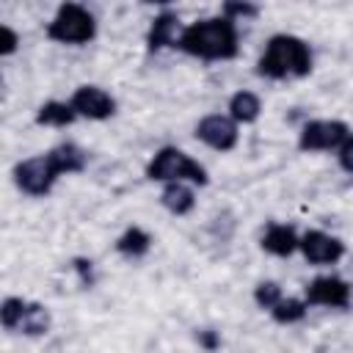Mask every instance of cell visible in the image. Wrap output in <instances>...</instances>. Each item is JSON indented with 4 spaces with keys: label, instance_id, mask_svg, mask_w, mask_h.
<instances>
[{
    "label": "cell",
    "instance_id": "cell-8",
    "mask_svg": "<svg viewBox=\"0 0 353 353\" xmlns=\"http://www.w3.org/2000/svg\"><path fill=\"white\" fill-rule=\"evenodd\" d=\"M237 135H240L237 124L229 116H221V113H210L196 124V138L201 143H207L210 149H215V152L234 149L237 146Z\"/></svg>",
    "mask_w": 353,
    "mask_h": 353
},
{
    "label": "cell",
    "instance_id": "cell-16",
    "mask_svg": "<svg viewBox=\"0 0 353 353\" xmlns=\"http://www.w3.org/2000/svg\"><path fill=\"white\" fill-rule=\"evenodd\" d=\"M149 248H152V237H149L141 226H130V229L116 240V251L124 254V256H132V259L143 256Z\"/></svg>",
    "mask_w": 353,
    "mask_h": 353
},
{
    "label": "cell",
    "instance_id": "cell-19",
    "mask_svg": "<svg viewBox=\"0 0 353 353\" xmlns=\"http://www.w3.org/2000/svg\"><path fill=\"white\" fill-rule=\"evenodd\" d=\"M25 312H28V301L11 295V298H6L3 306H0V320H3V325H6L8 331H17L19 323H22V317H25Z\"/></svg>",
    "mask_w": 353,
    "mask_h": 353
},
{
    "label": "cell",
    "instance_id": "cell-1",
    "mask_svg": "<svg viewBox=\"0 0 353 353\" xmlns=\"http://www.w3.org/2000/svg\"><path fill=\"white\" fill-rule=\"evenodd\" d=\"M179 50L204 61H229L240 52L237 25L229 17H210L188 25L179 36Z\"/></svg>",
    "mask_w": 353,
    "mask_h": 353
},
{
    "label": "cell",
    "instance_id": "cell-2",
    "mask_svg": "<svg viewBox=\"0 0 353 353\" xmlns=\"http://www.w3.org/2000/svg\"><path fill=\"white\" fill-rule=\"evenodd\" d=\"M309 72H312V50L303 39L290 36V33L270 36V41L256 63V74L270 77V80L306 77Z\"/></svg>",
    "mask_w": 353,
    "mask_h": 353
},
{
    "label": "cell",
    "instance_id": "cell-25",
    "mask_svg": "<svg viewBox=\"0 0 353 353\" xmlns=\"http://www.w3.org/2000/svg\"><path fill=\"white\" fill-rule=\"evenodd\" d=\"M72 265H74V270H77V276H80V284H83V287H91V284H94L91 262H88V259H80V256H77V259H74Z\"/></svg>",
    "mask_w": 353,
    "mask_h": 353
},
{
    "label": "cell",
    "instance_id": "cell-14",
    "mask_svg": "<svg viewBox=\"0 0 353 353\" xmlns=\"http://www.w3.org/2000/svg\"><path fill=\"white\" fill-rule=\"evenodd\" d=\"M160 201L174 215H188L196 207V196H193V190L185 182H168L163 188V193H160Z\"/></svg>",
    "mask_w": 353,
    "mask_h": 353
},
{
    "label": "cell",
    "instance_id": "cell-23",
    "mask_svg": "<svg viewBox=\"0 0 353 353\" xmlns=\"http://www.w3.org/2000/svg\"><path fill=\"white\" fill-rule=\"evenodd\" d=\"M336 160H339V165H342V171H347V174H353V132L347 135V141L336 149Z\"/></svg>",
    "mask_w": 353,
    "mask_h": 353
},
{
    "label": "cell",
    "instance_id": "cell-24",
    "mask_svg": "<svg viewBox=\"0 0 353 353\" xmlns=\"http://www.w3.org/2000/svg\"><path fill=\"white\" fill-rule=\"evenodd\" d=\"M196 339H199V345H201L207 353H212V350L221 347V336H218L212 328H201V331L196 334Z\"/></svg>",
    "mask_w": 353,
    "mask_h": 353
},
{
    "label": "cell",
    "instance_id": "cell-21",
    "mask_svg": "<svg viewBox=\"0 0 353 353\" xmlns=\"http://www.w3.org/2000/svg\"><path fill=\"white\" fill-rule=\"evenodd\" d=\"M259 8L251 3H223V17H229L234 22V17H256Z\"/></svg>",
    "mask_w": 353,
    "mask_h": 353
},
{
    "label": "cell",
    "instance_id": "cell-3",
    "mask_svg": "<svg viewBox=\"0 0 353 353\" xmlns=\"http://www.w3.org/2000/svg\"><path fill=\"white\" fill-rule=\"evenodd\" d=\"M146 176L152 182H193V185H207V171L199 165L193 157H188L176 146H163L146 165Z\"/></svg>",
    "mask_w": 353,
    "mask_h": 353
},
{
    "label": "cell",
    "instance_id": "cell-18",
    "mask_svg": "<svg viewBox=\"0 0 353 353\" xmlns=\"http://www.w3.org/2000/svg\"><path fill=\"white\" fill-rule=\"evenodd\" d=\"M47 328H50V312L41 303H28V312L17 331H22L28 336H41V334H47Z\"/></svg>",
    "mask_w": 353,
    "mask_h": 353
},
{
    "label": "cell",
    "instance_id": "cell-22",
    "mask_svg": "<svg viewBox=\"0 0 353 353\" xmlns=\"http://www.w3.org/2000/svg\"><path fill=\"white\" fill-rule=\"evenodd\" d=\"M17 47H19V36H17V30L8 28V25H0V55H11Z\"/></svg>",
    "mask_w": 353,
    "mask_h": 353
},
{
    "label": "cell",
    "instance_id": "cell-9",
    "mask_svg": "<svg viewBox=\"0 0 353 353\" xmlns=\"http://www.w3.org/2000/svg\"><path fill=\"white\" fill-rule=\"evenodd\" d=\"M298 251L306 256V262L312 265H334L336 259H342L345 254V243L336 240L334 234H325L320 229H309L301 234Z\"/></svg>",
    "mask_w": 353,
    "mask_h": 353
},
{
    "label": "cell",
    "instance_id": "cell-4",
    "mask_svg": "<svg viewBox=\"0 0 353 353\" xmlns=\"http://www.w3.org/2000/svg\"><path fill=\"white\" fill-rule=\"evenodd\" d=\"M61 174H66V168L55 149H50L47 154H39V157H28L14 165V182L28 196H47Z\"/></svg>",
    "mask_w": 353,
    "mask_h": 353
},
{
    "label": "cell",
    "instance_id": "cell-6",
    "mask_svg": "<svg viewBox=\"0 0 353 353\" xmlns=\"http://www.w3.org/2000/svg\"><path fill=\"white\" fill-rule=\"evenodd\" d=\"M347 135H350V130L345 121L314 119V121H306L301 127L298 149L301 152H331V149H339L347 141Z\"/></svg>",
    "mask_w": 353,
    "mask_h": 353
},
{
    "label": "cell",
    "instance_id": "cell-13",
    "mask_svg": "<svg viewBox=\"0 0 353 353\" xmlns=\"http://www.w3.org/2000/svg\"><path fill=\"white\" fill-rule=\"evenodd\" d=\"M259 110H262V102L254 91H237L232 94L229 99V119L234 124H251L259 119Z\"/></svg>",
    "mask_w": 353,
    "mask_h": 353
},
{
    "label": "cell",
    "instance_id": "cell-11",
    "mask_svg": "<svg viewBox=\"0 0 353 353\" xmlns=\"http://www.w3.org/2000/svg\"><path fill=\"white\" fill-rule=\"evenodd\" d=\"M179 17L174 11H160L152 25H149V33H146V44H149V52H160L165 47H179Z\"/></svg>",
    "mask_w": 353,
    "mask_h": 353
},
{
    "label": "cell",
    "instance_id": "cell-20",
    "mask_svg": "<svg viewBox=\"0 0 353 353\" xmlns=\"http://www.w3.org/2000/svg\"><path fill=\"white\" fill-rule=\"evenodd\" d=\"M281 298H284V295H281V287H279L276 281H259L256 290H254L256 306H259V309H268V312H270Z\"/></svg>",
    "mask_w": 353,
    "mask_h": 353
},
{
    "label": "cell",
    "instance_id": "cell-5",
    "mask_svg": "<svg viewBox=\"0 0 353 353\" xmlns=\"http://www.w3.org/2000/svg\"><path fill=\"white\" fill-rule=\"evenodd\" d=\"M97 36V22L91 17L88 8L77 6V3H63L52 22L47 25V39L58 41V44H85Z\"/></svg>",
    "mask_w": 353,
    "mask_h": 353
},
{
    "label": "cell",
    "instance_id": "cell-10",
    "mask_svg": "<svg viewBox=\"0 0 353 353\" xmlns=\"http://www.w3.org/2000/svg\"><path fill=\"white\" fill-rule=\"evenodd\" d=\"M69 105H72V110L77 116H85V119H94V121L110 119L116 113V99L99 85H80L72 94Z\"/></svg>",
    "mask_w": 353,
    "mask_h": 353
},
{
    "label": "cell",
    "instance_id": "cell-12",
    "mask_svg": "<svg viewBox=\"0 0 353 353\" xmlns=\"http://www.w3.org/2000/svg\"><path fill=\"white\" fill-rule=\"evenodd\" d=\"M298 243H301V237L295 234V229L284 226V223H270L262 234V251H268L273 256H290L292 251H298Z\"/></svg>",
    "mask_w": 353,
    "mask_h": 353
},
{
    "label": "cell",
    "instance_id": "cell-15",
    "mask_svg": "<svg viewBox=\"0 0 353 353\" xmlns=\"http://www.w3.org/2000/svg\"><path fill=\"white\" fill-rule=\"evenodd\" d=\"M77 119V113L72 110L69 102H44L39 110H36V124H47V127H66Z\"/></svg>",
    "mask_w": 353,
    "mask_h": 353
},
{
    "label": "cell",
    "instance_id": "cell-7",
    "mask_svg": "<svg viewBox=\"0 0 353 353\" xmlns=\"http://www.w3.org/2000/svg\"><path fill=\"white\" fill-rule=\"evenodd\" d=\"M350 284L339 276H317L306 284L303 301L306 306H331V309H347L350 306Z\"/></svg>",
    "mask_w": 353,
    "mask_h": 353
},
{
    "label": "cell",
    "instance_id": "cell-17",
    "mask_svg": "<svg viewBox=\"0 0 353 353\" xmlns=\"http://www.w3.org/2000/svg\"><path fill=\"white\" fill-rule=\"evenodd\" d=\"M306 301L303 298H281L273 309H270V317L281 325H290V323H298L306 317Z\"/></svg>",
    "mask_w": 353,
    "mask_h": 353
}]
</instances>
